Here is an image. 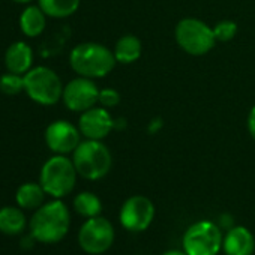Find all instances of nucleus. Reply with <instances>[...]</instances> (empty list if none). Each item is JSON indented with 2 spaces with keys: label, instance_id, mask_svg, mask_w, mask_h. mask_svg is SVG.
I'll return each mask as SVG.
<instances>
[{
  "label": "nucleus",
  "instance_id": "obj_11",
  "mask_svg": "<svg viewBox=\"0 0 255 255\" xmlns=\"http://www.w3.org/2000/svg\"><path fill=\"white\" fill-rule=\"evenodd\" d=\"M80 129L66 120H56L50 123L45 129V143L56 155L74 153L81 143Z\"/></svg>",
  "mask_w": 255,
  "mask_h": 255
},
{
  "label": "nucleus",
  "instance_id": "obj_20",
  "mask_svg": "<svg viewBox=\"0 0 255 255\" xmlns=\"http://www.w3.org/2000/svg\"><path fill=\"white\" fill-rule=\"evenodd\" d=\"M74 210L80 216H83L86 219H90V218L99 216L102 213V201L93 192H87V191L80 192L74 198Z\"/></svg>",
  "mask_w": 255,
  "mask_h": 255
},
{
  "label": "nucleus",
  "instance_id": "obj_12",
  "mask_svg": "<svg viewBox=\"0 0 255 255\" xmlns=\"http://www.w3.org/2000/svg\"><path fill=\"white\" fill-rule=\"evenodd\" d=\"M78 129L87 140H104L113 129V117L104 107H92L81 113Z\"/></svg>",
  "mask_w": 255,
  "mask_h": 255
},
{
  "label": "nucleus",
  "instance_id": "obj_3",
  "mask_svg": "<svg viewBox=\"0 0 255 255\" xmlns=\"http://www.w3.org/2000/svg\"><path fill=\"white\" fill-rule=\"evenodd\" d=\"M72 162L78 176L86 180H101L104 179L113 165V158L110 149L102 143V140H84L72 153Z\"/></svg>",
  "mask_w": 255,
  "mask_h": 255
},
{
  "label": "nucleus",
  "instance_id": "obj_4",
  "mask_svg": "<svg viewBox=\"0 0 255 255\" xmlns=\"http://www.w3.org/2000/svg\"><path fill=\"white\" fill-rule=\"evenodd\" d=\"M77 176L78 173L72 159H69L66 155H54L42 165L39 183L45 194L60 200L74 191Z\"/></svg>",
  "mask_w": 255,
  "mask_h": 255
},
{
  "label": "nucleus",
  "instance_id": "obj_10",
  "mask_svg": "<svg viewBox=\"0 0 255 255\" xmlns=\"http://www.w3.org/2000/svg\"><path fill=\"white\" fill-rule=\"evenodd\" d=\"M99 89L92 78L78 77L71 80L63 87L62 101L68 110L74 113H83L98 104Z\"/></svg>",
  "mask_w": 255,
  "mask_h": 255
},
{
  "label": "nucleus",
  "instance_id": "obj_9",
  "mask_svg": "<svg viewBox=\"0 0 255 255\" xmlns=\"http://www.w3.org/2000/svg\"><path fill=\"white\" fill-rule=\"evenodd\" d=\"M156 215L155 204L144 195H132L126 198L119 212L120 225L129 233L146 231Z\"/></svg>",
  "mask_w": 255,
  "mask_h": 255
},
{
  "label": "nucleus",
  "instance_id": "obj_23",
  "mask_svg": "<svg viewBox=\"0 0 255 255\" xmlns=\"http://www.w3.org/2000/svg\"><path fill=\"white\" fill-rule=\"evenodd\" d=\"M98 102L104 108H113V107L119 105V102H120V93L117 90H114V89H102V90H99V99H98Z\"/></svg>",
  "mask_w": 255,
  "mask_h": 255
},
{
  "label": "nucleus",
  "instance_id": "obj_26",
  "mask_svg": "<svg viewBox=\"0 0 255 255\" xmlns=\"http://www.w3.org/2000/svg\"><path fill=\"white\" fill-rule=\"evenodd\" d=\"M11 2H14V3H20V5H27V3H30L32 0H11Z\"/></svg>",
  "mask_w": 255,
  "mask_h": 255
},
{
  "label": "nucleus",
  "instance_id": "obj_13",
  "mask_svg": "<svg viewBox=\"0 0 255 255\" xmlns=\"http://www.w3.org/2000/svg\"><path fill=\"white\" fill-rule=\"evenodd\" d=\"M222 251L225 255H254L255 237L249 228L234 225L224 233Z\"/></svg>",
  "mask_w": 255,
  "mask_h": 255
},
{
  "label": "nucleus",
  "instance_id": "obj_5",
  "mask_svg": "<svg viewBox=\"0 0 255 255\" xmlns=\"http://www.w3.org/2000/svg\"><path fill=\"white\" fill-rule=\"evenodd\" d=\"M224 233L218 222L201 219L191 224L182 236V249L188 255H218L222 251Z\"/></svg>",
  "mask_w": 255,
  "mask_h": 255
},
{
  "label": "nucleus",
  "instance_id": "obj_16",
  "mask_svg": "<svg viewBox=\"0 0 255 255\" xmlns=\"http://www.w3.org/2000/svg\"><path fill=\"white\" fill-rule=\"evenodd\" d=\"M47 15L38 6H27L20 15V29L27 38H36L45 30Z\"/></svg>",
  "mask_w": 255,
  "mask_h": 255
},
{
  "label": "nucleus",
  "instance_id": "obj_22",
  "mask_svg": "<svg viewBox=\"0 0 255 255\" xmlns=\"http://www.w3.org/2000/svg\"><path fill=\"white\" fill-rule=\"evenodd\" d=\"M237 32H239V27L233 20H222L216 23L213 27V33L218 42H228L234 39Z\"/></svg>",
  "mask_w": 255,
  "mask_h": 255
},
{
  "label": "nucleus",
  "instance_id": "obj_8",
  "mask_svg": "<svg viewBox=\"0 0 255 255\" xmlns=\"http://www.w3.org/2000/svg\"><path fill=\"white\" fill-rule=\"evenodd\" d=\"M114 239L116 230L113 224L101 215L86 219L78 231V245L90 255H101L110 251Z\"/></svg>",
  "mask_w": 255,
  "mask_h": 255
},
{
  "label": "nucleus",
  "instance_id": "obj_7",
  "mask_svg": "<svg viewBox=\"0 0 255 255\" xmlns=\"http://www.w3.org/2000/svg\"><path fill=\"white\" fill-rule=\"evenodd\" d=\"M177 45L191 56L207 54L218 42L213 27L198 18H183L174 30Z\"/></svg>",
  "mask_w": 255,
  "mask_h": 255
},
{
  "label": "nucleus",
  "instance_id": "obj_19",
  "mask_svg": "<svg viewBox=\"0 0 255 255\" xmlns=\"http://www.w3.org/2000/svg\"><path fill=\"white\" fill-rule=\"evenodd\" d=\"M81 0H38L39 8L51 18H66L77 12Z\"/></svg>",
  "mask_w": 255,
  "mask_h": 255
},
{
  "label": "nucleus",
  "instance_id": "obj_2",
  "mask_svg": "<svg viewBox=\"0 0 255 255\" xmlns=\"http://www.w3.org/2000/svg\"><path fill=\"white\" fill-rule=\"evenodd\" d=\"M114 53L98 42H83L72 48L69 54V65L80 77L102 78L108 75L116 66Z\"/></svg>",
  "mask_w": 255,
  "mask_h": 255
},
{
  "label": "nucleus",
  "instance_id": "obj_25",
  "mask_svg": "<svg viewBox=\"0 0 255 255\" xmlns=\"http://www.w3.org/2000/svg\"><path fill=\"white\" fill-rule=\"evenodd\" d=\"M162 255H188L183 249H170L167 252H164Z\"/></svg>",
  "mask_w": 255,
  "mask_h": 255
},
{
  "label": "nucleus",
  "instance_id": "obj_21",
  "mask_svg": "<svg viewBox=\"0 0 255 255\" xmlns=\"http://www.w3.org/2000/svg\"><path fill=\"white\" fill-rule=\"evenodd\" d=\"M0 92L8 96H15L24 92V75L12 74V72L2 75L0 77Z\"/></svg>",
  "mask_w": 255,
  "mask_h": 255
},
{
  "label": "nucleus",
  "instance_id": "obj_6",
  "mask_svg": "<svg viewBox=\"0 0 255 255\" xmlns=\"http://www.w3.org/2000/svg\"><path fill=\"white\" fill-rule=\"evenodd\" d=\"M63 87L60 77L47 66H36L24 74V92L36 104H57L62 99Z\"/></svg>",
  "mask_w": 255,
  "mask_h": 255
},
{
  "label": "nucleus",
  "instance_id": "obj_15",
  "mask_svg": "<svg viewBox=\"0 0 255 255\" xmlns=\"http://www.w3.org/2000/svg\"><path fill=\"white\" fill-rule=\"evenodd\" d=\"M113 53H114L117 63L131 65L141 57L143 45H141V41L135 35H125L119 38V41L114 45Z\"/></svg>",
  "mask_w": 255,
  "mask_h": 255
},
{
  "label": "nucleus",
  "instance_id": "obj_1",
  "mask_svg": "<svg viewBox=\"0 0 255 255\" xmlns=\"http://www.w3.org/2000/svg\"><path fill=\"white\" fill-rule=\"evenodd\" d=\"M71 215L66 204L56 198L42 204L30 219V234L41 243H57L69 231Z\"/></svg>",
  "mask_w": 255,
  "mask_h": 255
},
{
  "label": "nucleus",
  "instance_id": "obj_17",
  "mask_svg": "<svg viewBox=\"0 0 255 255\" xmlns=\"http://www.w3.org/2000/svg\"><path fill=\"white\" fill-rule=\"evenodd\" d=\"M44 198H45V191L41 186V183H24L17 189L15 194V201L21 209H27V210H33V209H39L44 204Z\"/></svg>",
  "mask_w": 255,
  "mask_h": 255
},
{
  "label": "nucleus",
  "instance_id": "obj_24",
  "mask_svg": "<svg viewBox=\"0 0 255 255\" xmlns=\"http://www.w3.org/2000/svg\"><path fill=\"white\" fill-rule=\"evenodd\" d=\"M248 131H249V135L255 140V105L251 108L249 116H248Z\"/></svg>",
  "mask_w": 255,
  "mask_h": 255
},
{
  "label": "nucleus",
  "instance_id": "obj_18",
  "mask_svg": "<svg viewBox=\"0 0 255 255\" xmlns=\"http://www.w3.org/2000/svg\"><path fill=\"white\" fill-rule=\"evenodd\" d=\"M26 227V216L17 207L0 209V231L8 236L20 234Z\"/></svg>",
  "mask_w": 255,
  "mask_h": 255
},
{
  "label": "nucleus",
  "instance_id": "obj_14",
  "mask_svg": "<svg viewBox=\"0 0 255 255\" xmlns=\"http://www.w3.org/2000/svg\"><path fill=\"white\" fill-rule=\"evenodd\" d=\"M33 51L30 45L24 41L14 42L5 53V66L9 72L24 75L32 69Z\"/></svg>",
  "mask_w": 255,
  "mask_h": 255
}]
</instances>
